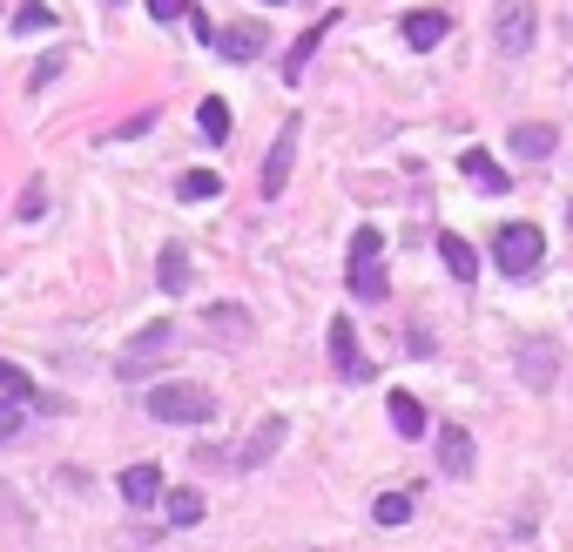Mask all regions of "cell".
I'll use <instances>...</instances> for the list:
<instances>
[{"label": "cell", "instance_id": "6da1fadb", "mask_svg": "<svg viewBox=\"0 0 573 552\" xmlns=\"http://www.w3.org/2000/svg\"><path fill=\"white\" fill-rule=\"evenodd\" d=\"M142 411L156 418V424H210L216 418V398L203 384H156V391H142Z\"/></svg>", "mask_w": 573, "mask_h": 552}, {"label": "cell", "instance_id": "277c9868", "mask_svg": "<svg viewBox=\"0 0 573 552\" xmlns=\"http://www.w3.org/2000/svg\"><path fill=\"white\" fill-rule=\"evenodd\" d=\"M297 129H303V122H284V129H277V142H271V155H263V182H256V189L271 195V203H277V195L290 189V163H297Z\"/></svg>", "mask_w": 573, "mask_h": 552}, {"label": "cell", "instance_id": "f546056e", "mask_svg": "<svg viewBox=\"0 0 573 552\" xmlns=\"http://www.w3.org/2000/svg\"><path fill=\"white\" fill-rule=\"evenodd\" d=\"M61 68H68L61 55H41V61H34V74H27V88H48V82H55V74H61Z\"/></svg>", "mask_w": 573, "mask_h": 552}, {"label": "cell", "instance_id": "5bb4252c", "mask_svg": "<svg viewBox=\"0 0 573 552\" xmlns=\"http://www.w3.org/2000/svg\"><path fill=\"white\" fill-rule=\"evenodd\" d=\"M439 256H445V269L458 276V284H473V276H479V250L466 243V236H452V229H445V236H439Z\"/></svg>", "mask_w": 573, "mask_h": 552}, {"label": "cell", "instance_id": "484cf974", "mask_svg": "<svg viewBox=\"0 0 573 552\" xmlns=\"http://www.w3.org/2000/svg\"><path fill=\"white\" fill-rule=\"evenodd\" d=\"M0 398H14V405H27V398H34L27 371H21V364H8V358H0Z\"/></svg>", "mask_w": 573, "mask_h": 552}, {"label": "cell", "instance_id": "3957f363", "mask_svg": "<svg viewBox=\"0 0 573 552\" xmlns=\"http://www.w3.org/2000/svg\"><path fill=\"white\" fill-rule=\"evenodd\" d=\"M169 350H176V324H169V317H156V324H142V331H135V344L122 350V364H115V371L135 377V371H148L156 358H169Z\"/></svg>", "mask_w": 573, "mask_h": 552}, {"label": "cell", "instance_id": "7402d4cb", "mask_svg": "<svg viewBox=\"0 0 573 552\" xmlns=\"http://www.w3.org/2000/svg\"><path fill=\"white\" fill-rule=\"evenodd\" d=\"M176 195H182V203H216V195H223V176H216V169H189V176L176 182Z\"/></svg>", "mask_w": 573, "mask_h": 552}, {"label": "cell", "instance_id": "4fadbf2b", "mask_svg": "<svg viewBox=\"0 0 573 552\" xmlns=\"http://www.w3.org/2000/svg\"><path fill=\"white\" fill-rule=\"evenodd\" d=\"M553 148H560V135H553L547 122H520V129H513V155H520V163H547Z\"/></svg>", "mask_w": 573, "mask_h": 552}, {"label": "cell", "instance_id": "4316f807", "mask_svg": "<svg viewBox=\"0 0 573 552\" xmlns=\"http://www.w3.org/2000/svg\"><path fill=\"white\" fill-rule=\"evenodd\" d=\"M553 377V344H533L526 350V384H547Z\"/></svg>", "mask_w": 573, "mask_h": 552}, {"label": "cell", "instance_id": "e0dca14e", "mask_svg": "<svg viewBox=\"0 0 573 552\" xmlns=\"http://www.w3.org/2000/svg\"><path fill=\"white\" fill-rule=\"evenodd\" d=\"M203 324L223 331V337H250V331H256V317H250V310H237V303H210V310H203Z\"/></svg>", "mask_w": 573, "mask_h": 552}, {"label": "cell", "instance_id": "8fae6325", "mask_svg": "<svg viewBox=\"0 0 573 552\" xmlns=\"http://www.w3.org/2000/svg\"><path fill=\"white\" fill-rule=\"evenodd\" d=\"M115 485H122V499H129L135 512L163 505V471H156V465H129V471H122V479H115Z\"/></svg>", "mask_w": 573, "mask_h": 552}, {"label": "cell", "instance_id": "83f0119b", "mask_svg": "<svg viewBox=\"0 0 573 552\" xmlns=\"http://www.w3.org/2000/svg\"><path fill=\"white\" fill-rule=\"evenodd\" d=\"M21 424H27V405L0 398V445H8V439H21Z\"/></svg>", "mask_w": 573, "mask_h": 552}, {"label": "cell", "instance_id": "7c38bea8", "mask_svg": "<svg viewBox=\"0 0 573 552\" xmlns=\"http://www.w3.org/2000/svg\"><path fill=\"white\" fill-rule=\"evenodd\" d=\"M439 471H445V479H466V471H473V439L458 424L439 431Z\"/></svg>", "mask_w": 573, "mask_h": 552}, {"label": "cell", "instance_id": "f1b7e54d", "mask_svg": "<svg viewBox=\"0 0 573 552\" xmlns=\"http://www.w3.org/2000/svg\"><path fill=\"white\" fill-rule=\"evenodd\" d=\"M182 14H196L189 0H148V21H163V27H176Z\"/></svg>", "mask_w": 573, "mask_h": 552}, {"label": "cell", "instance_id": "9a60e30c", "mask_svg": "<svg viewBox=\"0 0 573 552\" xmlns=\"http://www.w3.org/2000/svg\"><path fill=\"white\" fill-rule=\"evenodd\" d=\"M156 284H163L169 297L189 290V250H182V243H163V256H156Z\"/></svg>", "mask_w": 573, "mask_h": 552}, {"label": "cell", "instance_id": "1f68e13d", "mask_svg": "<svg viewBox=\"0 0 573 552\" xmlns=\"http://www.w3.org/2000/svg\"><path fill=\"white\" fill-rule=\"evenodd\" d=\"M263 8H277V0H263Z\"/></svg>", "mask_w": 573, "mask_h": 552}, {"label": "cell", "instance_id": "5b68a950", "mask_svg": "<svg viewBox=\"0 0 573 552\" xmlns=\"http://www.w3.org/2000/svg\"><path fill=\"white\" fill-rule=\"evenodd\" d=\"M500 55H526L533 48V0H500V27H492Z\"/></svg>", "mask_w": 573, "mask_h": 552}, {"label": "cell", "instance_id": "ac0fdd59", "mask_svg": "<svg viewBox=\"0 0 573 552\" xmlns=\"http://www.w3.org/2000/svg\"><path fill=\"white\" fill-rule=\"evenodd\" d=\"M163 512H169V526H196L210 505H203V492H196V485H182V492H163Z\"/></svg>", "mask_w": 573, "mask_h": 552}, {"label": "cell", "instance_id": "4dcf8cb0", "mask_svg": "<svg viewBox=\"0 0 573 552\" xmlns=\"http://www.w3.org/2000/svg\"><path fill=\"white\" fill-rule=\"evenodd\" d=\"M566 229H573V203H566Z\"/></svg>", "mask_w": 573, "mask_h": 552}, {"label": "cell", "instance_id": "9c48e42d", "mask_svg": "<svg viewBox=\"0 0 573 552\" xmlns=\"http://www.w3.org/2000/svg\"><path fill=\"white\" fill-rule=\"evenodd\" d=\"M331 27H337V14H318L311 27H303V34H297V41H290V55H284V82H297V74H303V68H311V55L324 48V34H331Z\"/></svg>", "mask_w": 573, "mask_h": 552}, {"label": "cell", "instance_id": "d4e9b609", "mask_svg": "<svg viewBox=\"0 0 573 552\" xmlns=\"http://www.w3.org/2000/svg\"><path fill=\"white\" fill-rule=\"evenodd\" d=\"M378 256H385V229H351V263H378Z\"/></svg>", "mask_w": 573, "mask_h": 552}, {"label": "cell", "instance_id": "8992f818", "mask_svg": "<svg viewBox=\"0 0 573 552\" xmlns=\"http://www.w3.org/2000/svg\"><path fill=\"white\" fill-rule=\"evenodd\" d=\"M263 48H271V27H263V21H237V27L216 34V55L223 61H256Z\"/></svg>", "mask_w": 573, "mask_h": 552}, {"label": "cell", "instance_id": "ffe728a7", "mask_svg": "<svg viewBox=\"0 0 573 552\" xmlns=\"http://www.w3.org/2000/svg\"><path fill=\"white\" fill-rule=\"evenodd\" d=\"M196 135H203V142H229V101H223V95H210V101L196 108Z\"/></svg>", "mask_w": 573, "mask_h": 552}, {"label": "cell", "instance_id": "d6986e66", "mask_svg": "<svg viewBox=\"0 0 573 552\" xmlns=\"http://www.w3.org/2000/svg\"><path fill=\"white\" fill-rule=\"evenodd\" d=\"M411 505H418V492H378V499H371V519H378V526H405Z\"/></svg>", "mask_w": 573, "mask_h": 552}, {"label": "cell", "instance_id": "2e32d148", "mask_svg": "<svg viewBox=\"0 0 573 552\" xmlns=\"http://www.w3.org/2000/svg\"><path fill=\"white\" fill-rule=\"evenodd\" d=\"M392 431H398V439H418V431H426V405H418L411 398V391H392Z\"/></svg>", "mask_w": 573, "mask_h": 552}, {"label": "cell", "instance_id": "52a82bcc", "mask_svg": "<svg viewBox=\"0 0 573 552\" xmlns=\"http://www.w3.org/2000/svg\"><path fill=\"white\" fill-rule=\"evenodd\" d=\"M331 364H337L344 377H371V358L358 350V331H351V317H331Z\"/></svg>", "mask_w": 573, "mask_h": 552}, {"label": "cell", "instance_id": "44dd1931", "mask_svg": "<svg viewBox=\"0 0 573 552\" xmlns=\"http://www.w3.org/2000/svg\"><path fill=\"white\" fill-rule=\"evenodd\" d=\"M8 27L21 34V41H27V34H48V27H55V8H48V0H21Z\"/></svg>", "mask_w": 573, "mask_h": 552}, {"label": "cell", "instance_id": "603a6c76", "mask_svg": "<svg viewBox=\"0 0 573 552\" xmlns=\"http://www.w3.org/2000/svg\"><path fill=\"white\" fill-rule=\"evenodd\" d=\"M392 284H385V263H351V297L358 303H378Z\"/></svg>", "mask_w": 573, "mask_h": 552}, {"label": "cell", "instance_id": "7a4b0ae2", "mask_svg": "<svg viewBox=\"0 0 573 552\" xmlns=\"http://www.w3.org/2000/svg\"><path fill=\"white\" fill-rule=\"evenodd\" d=\"M540 256H547V236L533 223H500V229H492V263H500L506 276L540 269Z\"/></svg>", "mask_w": 573, "mask_h": 552}, {"label": "cell", "instance_id": "ba28073f", "mask_svg": "<svg viewBox=\"0 0 573 552\" xmlns=\"http://www.w3.org/2000/svg\"><path fill=\"white\" fill-rule=\"evenodd\" d=\"M398 27H405V48H411V55H432V48L445 41V27H452V21H445L439 8H411Z\"/></svg>", "mask_w": 573, "mask_h": 552}, {"label": "cell", "instance_id": "cb8c5ba5", "mask_svg": "<svg viewBox=\"0 0 573 552\" xmlns=\"http://www.w3.org/2000/svg\"><path fill=\"white\" fill-rule=\"evenodd\" d=\"M277 445H284V418H263V424H256V439H250L237 458H243V465H263V458H271Z\"/></svg>", "mask_w": 573, "mask_h": 552}, {"label": "cell", "instance_id": "30bf717a", "mask_svg": "<svg viewBox=\"0 0 573 552\" xmlns=\"http://www.w3.org/2000/svg\"><path fill=\"white\" fill-rule=\"evenodd\" d=\"M458 176H466L473 189H486V195H500V189H513V176H506L500 163H492L486 148H466V155H458Z\"/></svg>", "mask_w": 573, "mask_h": 552}]
</instances>
